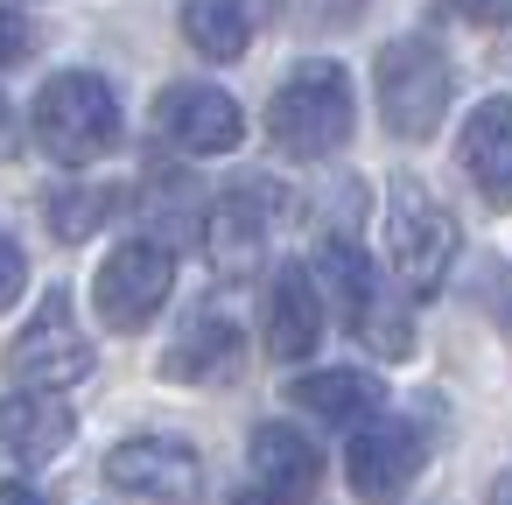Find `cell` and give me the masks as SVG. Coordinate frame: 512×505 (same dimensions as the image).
<instances>
[{"instance_id":"6da1fadb","label":"cell","mask_w":512,"mask_h":505,"mask_svg":"<svg viewBox=\"0 0 512 505\" xmlns=\"http://www.w3.org/2000/svg\"><path fill=\"white\" fill-rule=\"evenodd\" d=\"M267 134H274V148L295 155V162L337 155V148L351 141V78H344L330 57L295 64V71L281 78L274 106H267Z\"/></svg>"},{"instance_id":"7a4b0ae2","label":"cell","mask_w":512,"mask_h":505,"mask_svg":"<svg viewBox=\"0 0 512 505\" xmlns=\"http://www.w3.org/2000/svg\"><path fill=\"white\" fill-rule=\"evenodd\" d=\"M36 141H43V155L50 162H64V169H85V162H99V155H113V141H120V99H113V85L99 78V71H64V78H50L43 92H36Z\"/></svg>"},{"instance_id":"3957f363","label":"cell","mask_w":512,"mask_h":505,"mask_svg":"<svg viewBox=\"0 0 512 505\" xmlns=\"http://www.w3.org/2000/svg\"><path fill=\"white\" fill-rule=\"evenodd\" d=\"M316 274H323V288L337 295L344 323H351L379 358H407V351H414V330H407V316H400V295L372 274V260H365L351 239H323V246H316Z\"/></svg>"},{"instance_id":"277c9868","label":"cell","mask_w":512,"mask_h":505,"mask_svg":"<svg viewBox=\"0 0 512 505\" xmlns=\"http://www.w3.org/2000/svg\"><path fill=\"white\" fill-rule=\"evenodd\" d=\"M379 113L400 141H428L449 113V64L435 43L421 36H400L379 50Z\"/></svg>"},{"instance_id":"5b68a950","label":"cell","mask_w":512,"mask_h":505,"mask_svg":"<svg viewBox=\"0 0 512 505\" xmlns=\"http://www.w3.org/2000/svg\"><path fill=\"white\" fill-rule=\"evenodd\" d=\"M386 246H393V274L407 295H435L449 260H456V225L414 176H400L386 197Z\"/></svg>"},{"instance_id":"8992f818","label":"cell","mask_w":512,"mask_h":505,"mask_svg":"<svg viewBox=\"0 0 512 505\" xmlns=\"http://www.w3.org/2000/svg\"><path fill=\"white\" fill-rule=\"evenodd\" d=\"M323 484V456L302 428L288 421H260L246 442V484L232 505H309Z\"/></svg>"},{"instance_id":"52a82bcc","label":"cell","mask_w":512,"mask_h":505,"mask_svg":"<svg viewBox=\"0 0 512 505\" xmlns=\"http://www.w3.org/2000/svg\"><path fill=\"white\" fill-rule=\"evenodd\" d=\"M8 372H15L29 393H64L71 379L92 372V344H85V330L71 323V302H64V295H43V309L22 323V337L8 344Z\"/></svg>"},{"instance_id":"ba28073f","label":"cell","mask_w":512,"mask_h":505,"mask_svg":"<svg viewBox=\"0 0 512 505\" xmlns=\"http://www.w3.org/2000/svg\"><path fill=\"white\" fill-rule=\"evenodd\" d=\"M106 484L127 498H155V505H190L204 491V463L190 442L176 435H134L106 449Z\"/></svg>"},{"instance_id":"9c48e42d","label":"cell","mask_w":512,"mask_h":505,"mask_svg":"<svg viewBox=\"0 0 512 505\" xmlns=\"http://www.w3.org/2000/svg\"><path fill=\"white\" fill-rule=\"evenodd\" d=\"M169 288H176V260H169V246H155V239H127V246L99 267L92 302H99V316H106L113 330H141V323L169 302Z\"/></svg>"},{"instance_id":"30bf717a","label":"cell","mask_w":512,"mask_h":505,"mask_svg":"<svg viewBox=\"0 0 512 505\" xmlns=\"http://www.w3.org/2000/svg\"><path fill=\"white\" fill-rule=\"evenodd\" d=\"M421 456L428 449H421V435L407 421H365L351 435V449H344V477H351V491L365 505H400L414 491V477H421Z\"/></svg>"},{"instance_id":"8fae6325","label":"cell","mask_w":512,"mask_h":505,"mask_svg":"<svg viewBox=\"0 0 512 505\" xmlns=\"http://www.w3.org/2000/svg\"><path fill=\"white\" fill-rule=\"evenodd\" d=\"M155 134L183 155H232L239 134H246V113L218 85H169L155 99Z\"/></svg>"},{"instance_id":"7c38bea8","label":"cell","mask_w":512,"mask_h":505,"mask_svg":"<svg viewBox=\"0 0 512 505\" xmlns=\"http://www.w3.org/2000/svg\"><path fill=\"white\" fill-rule=\"evenodd\" d=\"M274 190L267 183H246V190H232L218 211H211V225H204V246H211V267L218 274H232V281H246V274H260V260H267V232H274Z\"/></svg>"},{"instance_id":"4fadbf2b","label":"cell","mask_w":512,"mask_h":505,"mask_svg":"<svg viewBox=\"0 0 512 505\" xmlns=\"http://www.w3.org/2000/svg\"><path fill=\"white\" fill-rule=\"evenodd\" d=\"M323 344V295L309 281V267H274L267 281V351L288 365V358H309Z\"/></svg>"},{"instance_id":"5bb4252c","label":"cell","mask_w":512,"mask_h":505,"mask_svg":"<svg viewBox=\"0 0 512 505\" xmlns=\"http://www.w3.org/2000/svg\"><path fill=\"white\" fill-rule=\"evenodd\" d=\"M232 372H239V323H225L218 309H197L162 351V379H183V386H211Z\"/></svg>"},{"instance_id":"9a60e30c","label":"cell","mask_w":512,"mask_h":505,"mask_svg":"<svg viewBox=\"0 0 512 505\" xmlns=\"http://www.w3.org/2000/svg\"><path fill=\"white\" fill-rule=\"evenodd\" d=\"M463 169L484 204H512V99H484L463 120Z\"/></svg>"},{"instance_id":"2e32d148","label":"cell","mask_w":512,"mask_h":505,"mask_svg":"<svg viewBox=\"0 0 512 505\" xmlns=\"http://www.w3.org/2000/svg\"><path fill=\"white\" fill-rule=\"evenodd\" d=\"M71 407L57 393H15L0 400V449H8L15 463H50L64 442H71Z\"/></svg>"},{"instance_id":"e0dca14e","label":"cell","mask_w":512,"mask_h":505,"mask_svg":"<svg viewBox=\"0 0 512 505\" xmlns=\"http://www.w3.org/2000/svg\"><path fill=\"white\" fill-rule=\"evenodd\" d=\"M288 400H302L316 421H337V428H344V421H372L386 393H379L372 372H309V379H295Z\"/></svg>"},{"instance_id":"ac0fdd59","label":"cell","mask_w":512,"mask_h":505,"mask_svg":"<svg viewBox=\"0 0 512 505\" xmlns=\"http://www.w3.org/2000/svg\"><path fill=\"white\" fill-rule=\"evenodd\" d=\"M183 36H190V50H197V57L232 64V57H246L253 22H246L239 0H183Z\"/></svg>"},{"instance_id":"d6986e66","label":"cell","mask_w":512,"mask_h":505,"mask_svg":"<svg viewBox=\"0 0 512 505\" xmlns=\"http://www.w3.org/2000/svg\"><path fill=\"white\" fill-rule=\"evenodd\" d=\"M99 218H106V197H92V190L50 197V225H57V239H85V232H92Z\"/></svg>"},{"instance_id":"ffe728a7","label":"cell","mask_w":512,"mask_h":505,"mask_svg":"<svg viewBox=\"0 0 512 505\" xmlns=\"http://www.w3.org/2000/svg\"><path fill=\"white\" fill-rule=\"evenodd\" d=\"M36 57V22L22 15V8H0V64H29Z\"/></svg>"},{"instance_id":"44dd1931","label":"cell","mask_w":512,"mask_h":505,"mask_svg":"<svg viewBox=\"0 0 512 505\" xmlns=\"http://www.w3.org/2000/svg\"><path fill=\"white\" fill-rule=\"evenodd\" d=\"M22 281H29V260H22V246H8V239H0V309H8V302L22 295Z\"/></svg>"},{"instance_id":"7402d4cb","label":"cell","mask_w":512,"mask_h":505,"mask_svg":"<svg viewBox=\"0 0 512 505\" xmlns=\"http://www.w3.org/2000/svg\"><path fill=\"white\" fill-rule=\"evenodd\" d=\"M456 15H470V22H484V29H505L512 22V0H449Z\"/></svg>"},{"instance_id":"603a6c76","label":"cell","mask_w":512,"mask_h":505,"mask_svg":"<svg viewBox=\"0 0 512 505\" xmlns=\"http://www.w3.org/2000/svg\"><path fill=\"white\" fill-rule=\"evenodd\" d=\"M0 505H43L29 484H15V477H0Z\"/></svg>"},{"instance_id":"cb8c5ba5","label":"cell","mask_w":512,"mask_h":505,"mask_svg":"<svg viewBox=\"0 0 512 505\" xmlns=\"http://www.w3.org/2000/svg\"><path fill=\"white\" fill-rule=\"evenodd\" d=\"M491 505H512V470H505V477L491 484Z\"/></svg>"}]
</instances>
